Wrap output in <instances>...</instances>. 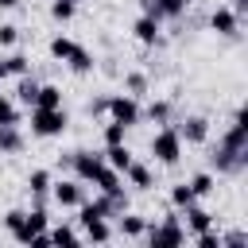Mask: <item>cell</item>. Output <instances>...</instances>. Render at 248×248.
I'll return each mask as SVG.
<instances>
[{"label": "cell", "instance_id": "35", "mask_svg": "<svg viewBox=\"0 0 248 248\" xmlns=\"http://www.w3.org/2000/svg\"><path fill=\"white\" fill-rule=\"evenodd\" d=\"M19 39V27L16 23H0V46H12Z\"/></svg>", "mask_w": 248, "mask_h": 248}, {"label": "cell", "instance_id": "11", "mask_svg": "<svg viewBox=\"0 0 248 248\" xmlns=\"http://www.w3.org/2000/svg\"><path fill=\"white\" fill-rule=\"evenodd\" d=\"M78 225H81L85 240H93V244H105V240H112V225H108V217H81Z\"/></svg>", "mask_w": 248, "mask_h": 248}, {"label": "cell", "instance_id": "40", "mask_svg": "<svg viewBox=\"0 0 248 248\" xmlns=\"http://www.w3.org/2000/svg\"><path fill=\"white\" fill-rule=\"evenodd\" d=\"M16 4H19V0H0V8H16Z\"/></svg>", "mask_w": 248, "mask_h": 248}, {"label": "cell", "instance_id": "4", "mask_svg": "<svg viewBox=\"0 0 248 248\" xmlns=\"http://www.w3.org/2000/svg\"><path fill=\"white\" fill-rule=\"evenodd\" d=\"M151 155L163 163V167H174L178 159H182V136L167 124V128H159L155 136H151Z\"/></svg>", "mask_w": 248, "mask_h": 248}, {"label": "cell", "instance_id": "8", "mask_svg": "<svg viewBox=\"0 0 248 248\" xmlns=\"http://www.w3.org/2000/svg\"><path fill=\"white\" fill-rule=\"evenodd\" d=\"M50 194H54V202H58L62 209H78V205L85 202V190H81V182H78V178L54 182V186H50Z\"/></svg>", "mask_w": 248, "mask_h": 248}, {"label": "cell", "instance_id": "9", "mask_svg": "<svg viewBox=\"0 0 248 248\" xmlns=\"http://www.w3.org/2000/svg\"><path fill=\"white\" fill-rule=\"evenodd\" d=\"M209 27H213L217 35H236V31H240V16H236L229 4H217V8L209 12Z\"/></svg>", "mask_w": 248, "mask_h": 248}, {"label": "cell", "instance_id": "29", "mask_svg": "<svg viewBox=\"0 0 248 248\" xmlns=\"http://www.w3.org/2000/svg\"><path fill=\"white\" fill-rule=\"evenodd\" d=\"M4 62H8V74H16V78H23V74L31 70V62H27V54H8Z\"/></svg>", "mask_w": 248, "mask_h": 248}, {"label": "cell", "instance_id": "31", "mask_svg": "<svg viewBox=\"0 0 248 248\" xmlns=\"http://www.w3.org/2000/svg\"><path fill=\"white\" fill-rule=\"evenodd\" d=\"M0 124H19V108L0 93Z\"/></svg>", "mask_w": 248, "mask_h": 248}, {"label": "cell", "instance_id": "1", "mask_svg": "<svg viewBox=\"0 0 248 248\" xmlns=\"http://www.w3.org/2000/svg\"><path fill=\"white\" fill-rule=\"evenodd\" d=\"M248 163V124H244V108H236L232 124L225 128V136L217 140V151H213V167L221 174H240Z\"/></svg>", "mask_w": 248, "mask_h": 248}, {"label": "cell", "instance_id": "42", "mask_svg": "<svg viewBox=\"0 0 248 248\" xmlns=\"http://www.w3.org/2000/svg\"><path fill=\"white\" fill-rule=\"evenodd\" d=\"M0 128H4V124H0Z\"/></svg>", "mask_w": 248, "mask_h": 248}, {"label": "cell", "instance_id": "28", "mask_svg": "<svg viewBox=\"0 0 248 248\" xmlns=\"http://www.w3.org/2000/svg\"><path fill=\"white\" fill-rule=\"evenodd\" d=\"M194 244L198 248H221V232H213V225H209V229L194 232Z\"/></svg>", "mask_w": 248, "mask_h": 248}, {"label": "cell", "instance_id": "43", "mask_svg": "<svg viewBox=\"0 0 248 248\" xmlns=\"http://www.w3.org/2000/svg\"><path fill=\"white\" fill-rule=\"evenodd\" d=\"M159 4H163V0H159Z\"/></svg>", "mask_w": 248, "mask_h": 248}, {"label": "cell", "instance_id": "14", "mask_svg": "<svg viewBox=\"0 0 248 248\" xmlns=\"http://www.w3.org/2000/svg\"><path fill=\"white\" fill-rule=\"evenodd\" d=\"M182 217H186V229H190V232H202V229H209V225H213V213H209V209H202L198 202H190V205L182 209Z\"/></svg>", "mask_w": 248, "mask_h": 248}, {"label": "cell", "instance_id": "39", "mask_svg": "<svg viewBox=\"0 0 248 248\" xmlns=\"http://www.w3.org/2000/svg\"><path fill=\"white\" fill-rule=\"evenodd\" d=\"M4 78H8V62L0 58V81H4Z\"/></svg>", "mask_w": 248, "mask_h": 248}, {"label": "cell", "instance_id": "38", "mask_svg": "<svg viewBox=\"0 0 248 248\" xmlns=\"http://www.w3.org/2000/svg\"><path fill=\"white\" fill-rule=\"evenodd\" d=\"M229 8H232V12H236V16H244V12H248V0H232V4H229Z\"/></svg>", "mask_w": 248, "mask_h": 248}, {"label": "cell", "instance_id": "36", "mask_svg": "<svg viewBox=\"0 0 248 248\" xmlns=\"http://www.w3.org/2000/svg\"><path fill=\"white\" fill-rule=\"evenodd\" d=\"M19 225H23V209H8V213H4V229H8V232H16Z\"/></svg>", "mask_w": 248, "mask_h": 248}, {"label": "cell", "instance_id": "5", "mask_svg": "<svg viewBox=\"0 0 248 248\" xmlns=\"http://www.w3.org/2000/svg\"><path fill=\"white\" fill-rule=\"evenodd\" d=\"M155 248H178V244H186V229H182V221L170 213V217H163L159 225H147V232H143Z\"/></svg>", "mask_w": 248, "mask_h": 248}, {"label": "cell", "instance_id": "37", "mask_svg": "<svg viewBox=\"0 0 248 248\" xmlns=\"http://www.w3.org/2000/svg\"><path fill=\"white\" fill-rule=\"evenodd\" d=\"M244 240H248V232H240V229H236V232H225V236H221V248H240Z\"/></svg>", "mask_w": 248, "mask_h": 248}, {"label": "cell", "instance_id": "22", "mask_svg": "<svg viewBox=\"0 0 248 248\" xmlns=\"http://www.w3.org/2000/svg\"><path fill=\"white\" fill-rule=\"evenodd\" d=\"M190 190H194L198 198H205V194H213V190H217V178H213L209 170H198V174L190 178Z\"/></svg>", "mask_w": 248, "mask_h": 248}, {"label": "cell", "instance_id": "15", "mask_svg": "<svg viewBox=\"0 0 248 248\" xmlns=\"http://www.w3.org/2000/svg\"><path fill=\"white\" fill-rule=\"evenodd\" d=\"M132 35L140 39V43H159V19H151V16H140L136 23H132Z\"/></svg>", "mask_w": 248, "mask_h": 248}, {"label": "cell", "instance_id": "12", "mask_svg": "<svg viewBox=\"0 0 248 248\" xmlns=\"http://www.w3.org/2000/svg\"><path fill=\"white\" fill-rule=\"evenodd\" d=\"M120 178H124V174H120L116 167H108V163H101V170L93 174V186H97L101 194H124V186H120Z\"/></svg>", "mask_w": 248, "mask_h": 248}, {"label": "cell", "instance_id": "13", "mask_svg": "<svg viewBox=\"0 0 248 248\" xmlns=\"http://www.w3.org/2000/svg\"><path fill=\"white\" fill-rule=\"evenodd\" d=\"M116 232L128 236V240H136V236L147 232V217H140V213H116Z\"/></svg>", "mask_w": 248, "mask_h": 248}, {"label": "cell", "instance_id": "7", "mask_svg": "<svg viewBox=\"0 0 248 248\" xmlns=\"http://www.w3.org/2000/svg\"><path fill=\"white\" fill-rule=\"evenodd\" d=\"M43 229H50V217H46L43 205H35L31 213H23V225H19L12 236H16V244H27V240H31L35 232H43Z\"/></svg>", "mask_w": 248, "mask_h": 248}, {"label": "cell", "instance_id": "25", "mask_svg": "<svg viewBox=\"0 0 248 248\" xmlns=\"http://www.w3.org/2000/svg\"><path fill=\"white\" fill-rule=\"evenodd\" d=\"M74 12H78V0H50V16H54L58 23H70Z\"/></svg>", "mask_w": 248, "mask_h": 248}, {"label": "cell", "instance_id": "10", "mask_svg": "<svg viewBox=\"0 0 248 248\" xmlns=\"http://www.w3.org/2000/svg\"><path fill=\"white\" fill-rule=\"evenodd\" d=\"M174 132L182 136V143H205L209 140V120L205 116H186Z\"/></svg>", "mask_w": 248, "mask_h": 248}, {"label": "cell", "instance_id": "26", "mask_svg": "<svg viewBox=\"0 0 248 248\" xmlns=\"http://www.w3.org/2000/svg\"><path fill=\"white\" fill-rule=\"evenodd\" d=\"M50 232V244H78L81 236H78V229H70V225H54V229H46Z\"/></svg>", "mask_w": 248, "mask_h": 248}, {"label": "cell", "instance_id": "16", "mask_svg": "<svg viewBox=\"0 0 248 248\" xmlns=\"http://www.w3.org/2000/svg\"><path fill=\"white\" fill-rule=\"evenodd\" d=\"M101 155H105V163H108V167H116L120 174H124V170H128V163H132V151H128V143H108Z\"/></svg>", "mask_w": 248, "mask_h": 248}, {"label": "cell", "instance_id": "34", "mask_svg": "<svg viewBox=\"0 0 248 248\" xmlns=\"http://www.w3.org/2000/svg\"><path fill=\"white\" fill-rule=\"evenodd\" d=\"M124 85H128V93H143V89H147V78L136 70V74H128V78H124Z\"/></svg>", "mask_w": 248, "mask_h": 248}, {"label": "cell", "instance_id": "32", "mask_svg": "<svg viewBox=\"0 0 248 248\" xmlns=\"http://www.w3.org/2000/svg\"><path fill=\"white\" fill-rule=\"evenodd\" d=\"M124 132H128L124 124H116V120H108V124H105V147H108V143H124Z\"/></svg>", "mask_w": 248, "mask_h": 248}, {"label": "cell", "instance_id": "3", "mask_svg": "<svg viewBox=\"0 0 248 248\" xmlns=\"http://www.w3.org/2000/svg\"><path fill=\"white\" fill-rule=\"evenodd\" d=\"M105 112H108V120H116V124H124V128H136L140 116H143L136 93H116V97H108V101H105Z\"/></svg>", "mask_w": 248, "mask_h": 248}, {"label": "cell", "instance_id": "6", "mask_svg": "<svg viewBox=\"0 0 248 248\" xmlns=\"http://www.w3.org/2000/svg\"><path fill=\"white\" fill-rule=\"evenodd\" d=\"M101 163H105L101 151H74L70 155V167H74V178L78 182H93V174L101 170Z\"/></svg>", "mask_w": 248, "mask_h": 248}, {"label": "cell", "instance_id": "21", "mask_svg": "<svg viewBox=\"0 0 248 248\" xmlns=\"http://www.w3.org/2000/svg\"><path fill=\"white\" fill-rule=\"evenodd\" d=\"M27 190H31L35 198H43V194L50 190V170H43V167L31 170V174H27Z\"/></svg>", "mask_w": 248, "mask_h": 248}, {"label": "cell", "instance_id": "24", "mask_svg": "<svg viewBox=\"0 0 248 248\" xmlns=\"http://www.w3.org/2000/svg\"><path fill=\"white\" fill-rule=\"evenodd\" d=\"M35 93H39V81L23 74V78H19V85H16V97H19V101H23L27 108H31V105H35Z\"/></svg>", "mask_w": 248, "mask_h": 248}, {"label": "cell", "instance_id": "23", "mask_svg": "<svg viewBox=\"0 0 248 248\" xmlns=\"http://www.w3.org/2000/svg\"><path fill=\"white\" fill-rule=\"evenodd\" d=\"M190 202H198V194L190 190V182H178V186H170V205H174V209H186Z\"/></svg>", "mask_w": 248, "mask_h": 248}, {"label": "cell", "instance_id": "20", "mask_svg": "<svg viewBox=\"0 0 248 248\" xmlns=\"http://www.w3.org/2000/svg\"><path fill=\"white\" fill-rule=\"evenodd\" d=\"M35 105H39V108H62V89H58V85H39Z\"/></svg>", "mask_w": 248, "mask_h": 248}, {"label": "cell", "instance_id": "30", "mask_svg": "<svg viewBox=\"0 0 248 248\" xmlns=\"http://www.w3.org/2000/svg\"><path fill=\"white\" fill-rule=\"evenodd\" d=\"M147 116L159 120V124H167V120H170V101H151V105H147Z\"/></svg>", "mask_w": 248, "mask_h": 248}, {"label": "cell", "instance_id": "33", "mask_svg": "<svg viewBox=\"0 0 248 248\" xmlns=\"http://www.w3.org/2000/svg\"><path fill=\"white\" fill-rule=\"evenodd\" d=\"M159 8H163V19H167V16H170V19H178V16L190 8V0H163Z\"/></svg>", "mask_w": 248, "mask_h": 248}, {"label": "cell", "instance_id": "2", "mask_svg": "<svg viewBox=\"0 0 248 248\" xmlns=\"http://www.w3.org/2000/svg\"><path fill=\"white\" fill-rule=\"evenodd\" d=\"M66 124H70L66 108H39V105H31V136L50 140V136H62Z\"/></svg>", "mask_w": 248, "mask_h": 248}, {"label": "cell", "instance_id": "27", "mask_svg": "<svg viewBox=\"0 0 248 248\" xmlns=\"http://www.w3.org/2000/svg\"><path fill=\"white\" fill-rule=\"evenodd\" d=\"M74 46H78V43H74V39H66V35H54V39H50V54H54L58 62H66Z\"/></svg>", "mask_w": 248, "mask_h": 248}, {"label": "cell", "instance_id": "19", "mask_svg": "<svg viewBox=\"0 0 248 248\" xmlns=\"http://www.w3.org/2000/svg\"><path fill=\"white\" fill-rule=\"evenodd\" d=\"M66 66H70L74 74H89V70H93V54H89L85 46H74L70 58H66Z\"/></svg>", "mask_w": 248, "mask_h": 248}, {"label": "cell", "instance_id": "41", "mask_svg": "<svg viewBox=\"0 0 248 248\" xmlns=\"http://www.w3.org/2000/svg\"><path fill=\"white\" fill-rule=\"evenodd\" d=\"M78 4H85V0H78Z\"/></svg>", "mask_w": 248, "mask_h": 248}, {"label": "cell", "instance_id": "18", "mask_svg": "<svg viewBox=\"0 0 248 248\" xmlns=\"http://www.w3.org/2000/svg\"><path fill=\"white\" fill-rule=\"evenodd\" d=\"M124 174H128V182H132L136 190H151V182H155V178H151V170H147L143 163H136V159L128 163V170H124Z\"/></svg>", "mask_w": 248, "mask_h": 248}, {"label": "cell", "instance_id": "17", "mask_svg": "<svg viewBox=\"0 0 248 248\" xmlns=\"http://www.w3.org/2000/svg\"><path fill=\"white\" fill-rule=\"evenodd\" d=\"M0 151H4V155H19V151H23L19 124H4V128H0Z\"/></svg>", "mask_w": 248, "mask_h": 248}]
</instances>
